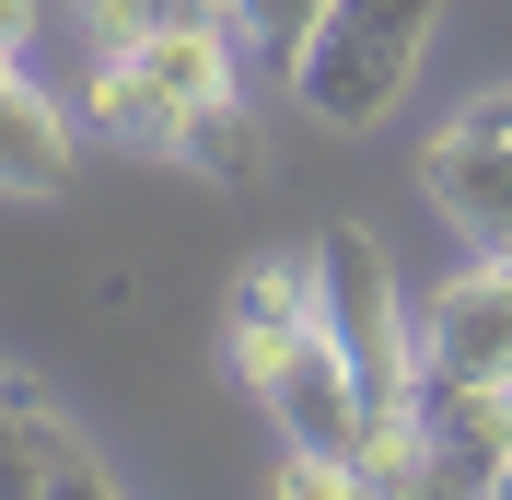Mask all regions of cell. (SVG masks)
<instances>
[{"label":"cell","instance_id":"16","mask_svg":"<svg viewBox=\"0 0 512 500\" xmlns=\"http://www.w3.org/2000/svg\"><path fill=\"white\" fill-rule=\"evenodd\" d=\"M489 500H512V466H501V489H489Z\"/></svg>","mask_w":512,"mask_h":500},{"label":"cell","instance_id":"15","mask_svg":"<svg viewBox=\"0 0 512 500\" xmlns=\"http://www.w3.org/2000/svg\"><path fill=\"white\" fill-rule=\"evenodd\" d=\"M0 47H12V59L35 47V0H0Z\"/></svg>","mask_w":512,"mask_h":500},{"label":"cell","instance_id":"13","mask_svg":"<svg viewBox=\"0 0 512 500\" xmlns=\"http://www.w3.org/2000/svg\"><path fill=\"white\" fill-rule=\"evenodd\" d=\"M70 12H82V35H94V47H140V35L187 24V12H222V0H70Z\"/></svg>","mask_w":512,"mask_h":500},{"label":"cell","instance_id":"7","mask_svg":"<svg viewBox=\"0 0 512 500\" xmlns=\"http://www.w3.org/2000/svg\"><path fill=\"white\" fill-rule=\"evenodd\" d=\"M0 489H70V500H94V489H117V477H105V454H82V431H70L35 384L0 373Z\"/></svg>","mask_w":512,"mask_h":500},{"label":"cell","instance_id":"3","mask_svg":"<svg viewBox=\"0 0 512 500\" xmlns=\"http://www.w3.org/2000/svg\"><path fill=\"white\" fill-rule=\"evenodd\" d=\"M419 187H431V210H443L478 256L512 245V82H501V94H478L454 128H431Z\"/></svg>","mask_w":512,"mask_h":500},{"label":"cell","instance_id":"4","mask_svg":"<svg viewBox=\"0 0 512 500\" xmlns=\"http://www.w3.org/2000/svg\"><path fill=\"white\" fill-rule=\"evenodd\" d=\"M419 373H466V384H512V256L454 268L419 303Z\"/></svg>","mask_w":512,"mask_h":500},{"label":"cell","instance_id":"11","mask_svg":"<svg viewBox=\"0 0 512 500\" xmlns=\"http://www.w3.org/2000/svg\"><path fill=\"white\" fill-rule=\"evenodd\" d=\"M175 163H198V175L245 187L256 163H268V128H256V105H245V94H222V105H187V117H175Z\"/></svg>","mask_w":512,"mask_h":500},{"label":"cell","instance_id":"17","mask_svg":"<svg viewBox=\"0 0 512 500\" xmlns=\"http://www.w3.org/2000/svg\"><path fill=\"white\" fill-rule=\"evenodd\" d=\"M501 256H512V245H501Z\"/></svg>","mask_w":512,"mask_h":500},{"label":"cell","instance_id":"5","mask_svg":"<svg viewBox=\"0 0 512 500\" xmlns=\"http://www.w3.org/2000/svg\"><path fill=\"white\" fill-rule=\"evenodd\" d=\"M419 431H431V489H501L512 466V384H466V373H419Z\"/></svg>","mask_w":512,"mask_h":500},{"label":"cell","instance_id":"6","mask_svg":"<svg viewBox=\"0 0 512 500\" xmlns=\"http://www.w3.org/2000/svg\"><path fill=\"white\" fill-rule=\"evenodd\" d=\"M315 314H326V268H315V256H256L245 280H233V303H222L233 373H268V361H280Z\"/></svg>","mask_w":512,"mask_h":500},{"label":"cell","instance_id":"8","mask_svg":"<svg viewBox=\"0 0 512 500\" xmlns=\"http://www.w3.org/2000/svg\"><path fill=\"white\" fill-rule=\"evenodd\" d=\"M0 187H24V198L70 187V105L47 82H24L12 47H0Z\"/></svg>","mask_w":512,"mask_h":500},{"label":"cell","instance_id":"9","mask_svg":"<svg viewBox=\"0 0 512 500\" xmlns=\"http://www.w3.org/2000/svg\"><path fill=\"white\" fill-rule=\"evenodd\" d=\"M128 59L152 70L163 94H175V117H187V105H222V94H245V47H233V24L222 12H187V24H163V35H140V47H128Z\"/></svg>","mask_w":512,"mask_h":500},{"label":"cell","instance_id":"14","mask_svg":"<svg viewBox=\"0 0 512 500\" xmlns=\"http://www.w3.org/2000/svg\"><path fill=\"white\" fill-rule=\"evenodd\" d=\"M280 489H291V500H338V489H361V466H350V454H291Z\"/></svg>","mask_w":512,"mask_h":500},{"label":"cell","instance_id":"1","mask_svg":"<svg viewBox=\"0 0 512 500\" xmlns=\"http://www.w3.org/2000/svg\"><path fill=\"white\" fill-rule=\"evenodd\" d=\"M443 12L454 0H338V12L315 24V47H303V70H291L303 117L315 128H384L396 105H408Z\"/></svg>","mask_w":512,"mask_h":500},{"label":"cell","instance_id":"10","mask_svg":"<svg viewBox=\"0 0 512 500\" xmlns=\"http://www.w3.org/2000/svg\"><path fill=\"white\" fill-rule=\"evenodd\" d=\"M82 117H94L105 140H140V152H175V94H163L152 70L128 59V47H94V70H82Z\"/></svg>","mask_w":512,"mask_h":500},{"label":"cell","instance_id":"2","mask_svg":"<svg viewBox=\"0 0 512 500\" xmlns=\"http://www.w3.org/2000/svg\"><path fill=\"white\" fill-rule=\"evenodd\" d=\"M315 268H326V326H338V349L361 373V407H408L419 396V338H408V291L384 280L373 233H326Z\"/></svg>","mask_w":512,"mask_h":500},{"label":"cell","instance_id":"12","mask_svg":"<svg viewBox=\"0 0 512 500\" xmlns=\"http://www.w3.org/2000/svg\"><path fill=\"white\" fill-rule=\"evenodd\" d=\"M338 12V0H222L233 47H245L256 70H303V47H315V24Z\"/></svg>","mask_w":512,"mask_h":500}]
</instances>
